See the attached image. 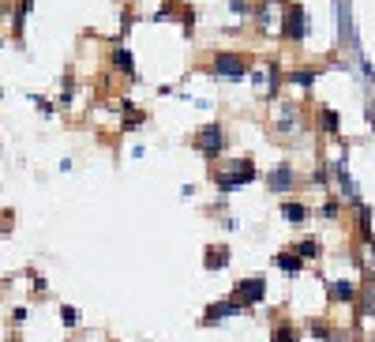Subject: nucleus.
<instances>
[{
  "label": "nucleus",
  "instance_id": "aec40b11",
  "mask_svg": "<svg viewBox=\"0 0 375 342\" xmlns=\"http://www.w3.org/2000/svg\"><path fill=\"white\" fill-rule=\"evenodd\" d=\"M109 64L124 75V79H136V64H131V53L124 49V46H113V53H109Z\"/></svg>",
  "mask_w": 375,
  "mask_h": 342
},
{
  "label": "nucleus",
  "instance_id": "20e7f679",
  "mask_svg": "<svg viewBox=\"0 0 375 342\" xmlns=\"http://www.w3.org/2000/svg\"><path fill=\"white\" fill-rule=\"evenodd\" d=\"M225 147H229V132H225L222 121H210L203 128H195V136H192V151L203 158V162H218V158L225 154Z\"/></svg>",
  "mask_w": 375,
  "mask_h": 342
},
{
  "label": "nucleus",
  "instance_id": "2eb2a0df",
  "mask_svg": "<svg viewBox=\"0 0 375 342\" xmlns=\"http://www.w3.org/2000/svg\"><path fill=\"white\" fill-rule=\"evenodd\" d=\"M229 260H233L229 245H207L203 248V267L207 271H225V267H229Z\"/></svg>",
  "mask_w": 375,
  "mask_h": 342
},
{
  "label": "nucleus",
  "instance_id": "dca6fc26",
  "mask_svg": "<svg viewBox=\"0 0 375 342\" xmlns=\"http://www.w3.org/2000/svg\"><path fill=\"white\" fill-rule=\"evenodd\" d=\"M289 248H293V252H300V260H308V263L323 260V241H319V237H297Z\"/></svg>",
  "mask_w": 375,
  "mask_h": 342
},
{
  "label": "nucleus",
  "instance_id": "b1692460",
  "mask_svg": "<svg viewBox=\"0 0 375 342\" xmlns=\"http://www.w3.org/2000/svg\"><path fill=\"white\" fill-rule=\"evenodd\" d=\"M60 324L64 327H75L79 324V309L75 305H60Z\"/></svg>",
  "mask_w": 375,
  "mask_h": 342
},
{
  "label": "nucleus",
  "instance_id": "7c9ffc66",
  "mask_svg": "<svg viewBox=\"0 0 375 342\" xmlns=\"http://www.w3.org/2000/svg\"><path fill=\"white\" fill-rule=\"evenodd\" d=\"M0 98H4V90H0Z\"/></svg>",
  "mask_w": 375,
  "mask_h": 342
},
{
  "label": "nucleus",
  "instance_id": "2f4dec72",
  "mask_svg": "<svg viewBox=\"0 0 375 342\" xmlns=\"http://www.w3.org/2000/svg\"><path fill=\"white\" fill-rule=\"evenodd\" d=\"M109 342H116V338H109Z\"/></svg>",
  "mask_w": 375,
  "mask_h": 342
},
{
  "label": "nucleus",
  "instance_id": "7ed1b4c3",
  "mask_svg": "<svg viewBox=\"0 0 375 342\" xmlns=\"http://www.w3.org/2000/svg\"><path fill=\"white\" fill-rule=\"evenodd\" d=\"M251 68H256V60L244 49H214L207 57V72L218 79H251Z\"/></svg>",
  "mask_w": 375,
  "mask_h": 342
},
{
  "label": "nucleus",
  "instance_id": "393cba45",
  "mask_svg": "<svg viewBox=\"0 0 375 342\" xmlns=\"http://www.w3.org/2000/svg\"><path fill=\"white\" fill-rule=\"evenodd\" d=\"M31 282H34V294H38V297H45V294H49V286H45V279H42L38 271H31Z\"/></svg>",
  "mask_w": 375,
  "mask_h": 342
},
{
  "label": "nucleus",
  "instance_id": "a878e982",
  "mask_svg": "<svg viewBox=\"0 0 375 342\" xmlns=\"http://www.w3.org/2000/svg\"><path fill=\"white\" fill-rule=\"evenodd\" d=\"M26 316H31V309H11V324L23 327V324H26Z\"/></svg>",
  "mask_w": 375,
  "mask_h": 342
},
{
  "label": "nucleus",
  "instance_id": "6e6552de",
  "mask_svg": "<svg viewBox=\"0 0 375 342\" xmlns=\"http://www.w3.org/2000/svg\"><path fill=\"white\" fill-rule=\"evenodd\" d=\"M233 297L240 301L244 309H256L266 301V279H259V274H251V279H240L233 282Z\"/></svg>",
  "mask_w": 375,
  "mask_h": 342
},
{
  "label": "nucleus",
  "instance_id": "5701e85b",
  "mask_svg": "<svg viewBox=\"0 0 375 342\" xmlns=\"http://www.w3.org/2000/svg\"><path fill=\"white\" fill-rule=\"evenodd\" d=\"M251 11H256V0H229V16L251 19Z\"/></svg>",
  "mask_w": 375,
  "mask_h": 342
},
{
  "label": "nucleus",
  "instance_id": "f03ea898",
  "mask_svg": "<svg viewBox=\"0 0 375 342\" xmlns=\"http://www.w3.org/2000/svg\"><path fill=\"white\" fill-rule=\"evenodd\" d=\"M207 177L214 181V188H218L222 196H229V192H237V188H244V184L259 181V169H256V162H251V158H225V162L218 158V162H210Z\"/></svg>",
  "mask_w": 375,
  "mask_h": 342
},
{
  "label": "nucleus",
  "instance_id": "4be33fe9",
  "mask_svg": "<svg viewBox=\"0 0 375 342\" xmlns=\"http://www.w3.org/2000/svg\"><path fill=\"white\" fill-rule=\"evenodd\" d=\"M330 331H334V324H327V320H308V335H312V338L327 342V338H330Z\"/></svg>",
  "mask_w": 375,
  "mask_h": 342
},
{
  "label": "nucleus",
  "instance_id": "a211bd4d",
  "mask_svg": "<svg viewBox=\"0 0 375 342\" xmlns=\"http://www.w3.org/2000/svg\"><path fill=\"white\" fill-rule=\"evenodd\" d=\"M34 11V0H16V4H11V16H8V23H11V38H23V26H26V16H31Z\"/></svg>",
  "mask_w": 375,
  "mask_h": 342
},
{
  "label": "nucleus",
  "instance_id": "ddd939ff",
  "mask_svg": "<svg viewBox=\"0 0 375 342\" xmlns=\"http://www.w3.org/2000/svg\"><path fill=\"white\" fill-rule=\"evenodd\" d=\"M289 0H256V11H251V19H256V31L259 34H271V19L281 16V8H286Z\"/></svg>",
  "mask_w": 375,
  "mask_h": 342
},
{
  "label": "nucleus",
  "instance_id": "1a4fd4ad",
  "mask_svg": "<svg viewBox=\"0 0 375 342\" xmlns=\"http://www.w3.org/2000/svg\"><path fill=\"white\" fill-rule=\"evenodd\" d=\"M240 312H248L240 301L229 294V297H222V301H210V305L203 309V316H199V327H210V324H222V320H229V316H240Z\"/></svg>",
  "mask_w": 375,
  "mask_h": 342
},
{
  "label": "nucleus",
  "instance_id": "f3484780",
  "mask_svg": "<svg viewBox=\"0 0 375 342\" xmlns=\"http://www.w3.org/2000/svg\"><path fill=\"white\" fill-rule=\"evenodd\" d=\"M271 342H300V327L286 320V316H274L271 324Z\"/></svg>",
  "mask_w": 375,
  "mask_h": 342
},
{
  "label": "nucleus",
  "instance_id": "4468645a",
  "mask_svg": "<svg viewBox=\"0 0 375 342\" xmlns=\"http://www.w3.org/2000/svg\"><path fill=\"white\" fill-rule=\"evenodd\" d=\"M312 128L319 132V136H338V132H342V117L338 113H334L330 109V105H319V109H315V121H312Z\"/></svg>",
  "mask_w": 375,
  "mask_h": 342
},
{
  "label": "nucleus",
  "instance_id": "9b49d317",
  "mask_svg": "<svg viewBox=\"0 0 375 342\" xmlns=\"http://www.w3.org/2000/svg\"><path fill=\"white\" fill-rule=\"evenodd\" d=\"M312 215L315 210L308 207L304 200H281V218H286V226H293V230H300V226H308V222H312Z\"/></svg>",
  "mask_w": 375,
  "mask_h": 342
},
{
  "label": "nucleus",
  "instance_id": "cd10ccee",
  "mask_svg": "<svg viewBox=\"0 0 375 342\" xmlns=\"http://www.w3.org/2000/svg\"><path fill=\"white\" fill-rule=\"evenodd\" d=\"M8 342H23V338H19V331H16V335H8Z\"/></svg>",
  "mask_w": 375,
  "mask_h": 342
},
{
  "label": "nucleus",
  "instance_id": "6ab92c4d",
  "mask_svg": "<svg viewBox=\"0 0 375 342\" xmlns=\"http://www.w3.org/2000/svg\"><path fill=\"white\" fill-rule=\"evenodd\" d=\"M274 263H278V267L289 274V279H297V274H304V267H308V260H300V252H293V248H281V252L274 256Z\"/></svg>",
  "mask_w": 375,
  "mask_h": 342
},
{
  "label": "nucleus",
  "instance_id": "c756f323",
  "mask_svg": "<svg viewBox=\"0 0 375 342\" xmlns=\"http://www.w3.org/2000/svg\"><path fill=\"white\" fill-rule=\"evenodd\" d=\"M0 49H4V38H0Z\"/></svg>",
  "mask_w": 375,
  "mask_h": 342
},
{
  "label": "nucleus",
  "instance_id": "c85d7f7f",
  "mask_svg": "<svg viewBox=\"0 0 375 342\" xmlns=\"http://www.w3.org/2000/svg\"><path fill=\"white\" fill-rule=\"evenodd\" d=\"M357 342H375V338H368V335H357Z\"/></svg>",
  "mask_w": 375,
  "mask_h": 342
},
{
  "label": "nucleus",
  "instance_id": "bb28decb",
  "mask_svg": "<svg viewBox=\"0 0 375 342\" xmlns=\"http://www.w3.org/2000/svg\"><path fill=\"white\" fill-rule=\"evenodd\" d=\"M0 230H4V233L11 230V210H4V218H0Z\"/></svg>",
  "mask_w": 375,
  "mask_h": 342
},
{
  "label": "nucleus",
  "instance_id": "f257e3e1",
  "mask_svg": "<svg viewBox=\"0 0 375 342\" xmlns=\"http://www.w3.org/2000/svg\"><path fill=\"white\" fill-rule=\"evenodd\" d=\"M308 132H315L312 121L304 113V102L297 98H278V109L271 117V139L274 143H286V147H300L308 139Z\"/></svg>",
  "mask_w": 375,
  "mask_h": 342
},
{
  "label": "nucleus",
  "instance_id": "9d476101",
  "mask_svg": "<svg viewBox=\"0 0 375 342\" xmlns=\"http://www.w3.org/2000/svg\"><path fill=\"white\" fill-rule=\"evenodd\" d=\"M360 297V282L353 279H327V301L330 305H353Z\"/></svg>",
  "mask_w": 375,
  "mask_h": 342
},
{
  "label": "nucleus",
  "instance_id": "f8f14e48",
  "mask_svg": "<svg viewBox=\"0 0 375 342\" xmlns=\"http://www.w3.org/2000/svg\"><path fill=\"white\" fill-rule=\"evenodd\" d=\"M319 75H323V72H319V64H293V68L286 72V87H297V90L308 95Z\"/></svg>",
  "mask_w": 375,
  "mask_h": 342
},
{
  "label": "nucleus",
  "instance_id": "39448f33",
  "mask_svg": "<svg viewBox=\"0 0 375 342\" xmlns=\"http://www.w3.org/2000/svg\"><path fill=\"white\" fill-rule=\"evenodd\" d=\"M278 34L286 46H300L304 34H308V16H304V4L300 0H289L286 8H281V23H278Z\"/></svg>",
  "mask_w": 375,
  "mask_h": 342
},
{
  "label": "nucleus",
  "instance_id": "0eeeda50",
  "mask_svg": "<svg viewBox=\"0 0 375 342\" xmlns=\"http://www.w3.org/2000/svg\"><path fill=\"white\" fill-rule=\"evenodd\" d=\"M263 181H266V192H271V196H289V192H297L300 184H304L300 169L293 166V162H278V166H271V173H266Z\"/></svg>",
  "mask_w": 375,
  "mask_h": 342
},
{
  "label": "nucleus",
  "instance_id": "412c9836",
  "mask_svg": "<svg viewBox=\"0 0 375 342\" xmlns=\"http://www.w3.org/2000/svg\"><path fill=\"white\" fill-rule=\"evenodd\" d=\"M342 210H345V200H342L338 192H327V200H323V207H319L315 215L323 218V222H338V218H342Z\"/></svg>",
  "mask_w": 375,
  "mask_h": 342
},
{
  "label": "nucleus",
  "instance_id": "423d86ee",
  "mask_svg": "<svg viewBox=\"0 0 375 342\" xmlns=\"http://www.w3.org/2000/svg\"><path fill=\"white\" fill-rule=\"evenodd\" d=\"M251 83L263 90L266 102H278L281 98V87H286V68H281V60L271 57L263 68H251Z\"/></svg>",
  "mask_w": 375,
  "mask_h": 342
}]
</instances>
